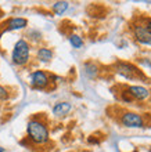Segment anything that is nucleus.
I'll use <instances>...</instances> for the list:
<instances>
[{
	"label": "nucleus",
	"instance_id": "obj_1",
	"mask_svg": "<svg viewBox=\"0 0 151 152\" xmlns=\"http://www.w3.org/2000/svg\"><path fill=\"white\" fill-rule=\"evenodd\" d=\"M27 133H28L31 141L35 144H44L49 141V130L47 126L38 119H32L28 122L27 126Z\"/></svg>",
	"mask_w": 151,
	"mask_h": 152
},
{
	"label": "nucleus",
	"instance_id": "obj_2",
	"mask_svg": "<svg viewBox=\"0 0 151 152\" xmlns=\"http://www.w3.org/2000/svg\"><path fill=\"white\" fill-rule=\"evenodd\" d=\"M29 56H31V47L27 40L20 39L14 44L11 53V60L15 65H25L29 61Z\"/></svg>",
	"mask_w": 151,
	"mask_h": 152
},
{
	"label": "nucleus",
	"instance_id": "obj_3",
	"mask_svg": "<svg viewBox=\"0 0 151 152\" xmlns=\"http://www.w3.org/2000/svg\"><path fill=\"white\" fill-rule=\"evenodd\" d=\"M115 68V72L119 73L121 76H123L125 79L129 80H136V79H146V76L139 71V68H136L133 64H129V62H123V61H119L114 65Z\"/></svg>",
	"mask_w": 151,
	"mask_h": 152
},
{
	"label": "nucleus",
	"instance_id": "obj_4",
	"mask_svg": "<svg viewBox=\"0 0 151 152\" xmlns=\"http://www.w3.org/2000/svg\"><path fill=\"white\" fill-rule=\"evenodd\" d=\"M119 122L122 126L129 129H140L144 126V120L141 118V115L135 112H123L119 118Z\"/></svg>",
	"mask_w": 151,
	"mask_h": 152
},
{
	"label": "nucleus",
	"instance_id": "obj_5",
	"mask_svg": "<svg viewBox=\"0 0 151 152\" xmlns=\"http://www.w3.org/2000/svg\"><path fill=\"white\" fill-rule=\"evenodd\" d=\"M126 93L132 100L136 101H143L150 97V90L143 86H129L126 88Z\"/></svg>",
	"mask_w": 151,
	"mask_h": 152
},
{
	"label": "nucleus",
	"instance_id": "obj_6",
	"mask_svg": "<svg viewBox=\"0 0 151 152\" xmlns=\"http://www.w3.org/2000/svg\"><path fill=\"white\" fill-rule=\"evenodd\" d=\"M31 84L36 88H43L49 84V76L43 71H35L31 75Z\"/></svg>",
	"mask_w": 151,
	"mask_h": 152
},
{
	"label": "nucleus",
	"instance_id": "obj_7",
	"mask_svg": "<svg viewBox=\"0 0 151 152\" xmlns=\"http://www.w3.org/2000/svg\"><path fill=\"white\" fill-rule=\"evenodd\" d=\"M133 33H135V37L136 40L141 44H146V46H151V36L147 33L144 25H136L133 28Z\"/></svg>",
	"mask_w": 151,
	"mask_h": 152
},
{
	"label": "nucleus",
	"instance_id": "obj_8",
	"mask_svg": "<svg viewBox=\"0 0 151 152\" xmlns=\"http://www.w3.org/2000/svg\"><path fill=\"white\" fill-rule=\"evenodd\" d=\"M27 25H28V21L25 18L15 17V18L8 20L7 25H6V31H20V29H24Z\"/></svg>",
	"mask_w": 151,
	"mask_h": 152
},
{
	"label": "nucleus",
	"instance_id": "obj_9",
	"mask_svg": "<svg viewBox=\"0 0 151 152\" xmlns=\"http://www.w3.org/2000/svg\"><path fill=\"white\" fill-rule=\"evenodd\" d=\"M71 109H72V105L69 102H58V104L54 105L53 113L56 116H65Z\"/></svg>",
	"mask_w": 151,
	"mask_h": 152
},
{
	"label": "nucleus",
	"instance_id": "obj_10",
	"mask_svg": "<svg viewBox=\"0 0 151 152\" xmlns=\"http://www.w3.org/2000/svg\"><path fill=\"white\" fill-rule=\"evenodd\" d=\"M83 71H85V75L88 76L89 79H94L99 75V66L94 62H86L83 65Z\"/></svg>",
	"mask_w": 151,
	"mask_h": 152
},
{
	"label": "nucleus",
	"instance_id": "obj_11",
	"mask_svg": "<svg viewBox=\"0 0 151 152\" xmlns=\"http://www.w3.org/2000/svg\"><path fill=\"white\" fill-rule=\"evenodd\" d=\"M53 58V51L47 47H42L38 50V60L42 62H49Z\"/></svg>",
	"mask_w": 151,
	"mask_h": 152
},
{
	"label": "nucleus",
	"instance_id": "obj_12",
	"mask_svg": "<svg viewBox=\"0 0 151 152\" xmlns=\"http://www.w3.org/2000/svg\"><path fill=\"white\" fill-rule=\"evenodd\" d=\"M68 1H57V3L53 4V11L56 12L57 15H61L68 10Z\"/></svg>",
	"mask_w": 151,
	"mask_h": 152
},
{
	"label": "nucleus",
	"instance_id": "obj_13",
	"mask_svg": "<svg viewBox=\"0 0 151 152\" xmlns=\"http://www.w3.org/2000/svg\"><path fill=\"white\" fill-rule=\"evenodd\" d=\"M69 43L72 44L74 48H80L83 46V40H82L80 36H78V35H71L69 36Z\"/></svg>",
	"mask_w": 151,
	"mask_h": 152
},
{
	"label": "nucleus",
	"instance_id": "obj_14",
	"mask_svg": "<svg viewBox=\"0 0 151 152\" xmlns=\"http://www.w3.org/2000/svg\"><path fill=\"white\" fill-rule=\"evenodd\" d=\"M8 98V94H7V90H6V88L4 87H1V86H0V100H7Z\"/></svg>",
	"mask_w": 151,
	"mask_h": 152
},
{
	"label": "nucleus",
	"instance_id": "obj_15",
	"mask_svg": "<svg viewBox=\"0 0 151 152\" xmlns=\"http://www.w3.org/2000/svg\"><path fill=\"white\" fill-rule=\"evenodd\" d=\"M144 28H146V31H147V33L151 36V18H147L146 20V24H144Z\"/></svg>",
	"mask_w": 151,
	"mask_h": 152
},
{
	"label": "nucleus",
	"instance_id": "obj_16",
	"mask_svg": "<svg viewBox=\"0 0 151 152\" xmlns=\"http://www.w3.org/2000/svg\"><path fill=\"white\" fill-rule=\"evenodd\" d=\"M140 62H141V64H144L146 66H148V68H151V62H150V61H144V58H141V61H140Z\"/></svg>",
	"mask_w": 151,
	"mask_h": 152
},
{
	"label": "nucleus",
	"instance_id": "obj_17",
	"mask_svg": "<svg viewBox=\"0 0 151 152\" xmlns=\"http://www.w3.org/2000/svg\"><path fill=\"white\" fill-rule=\"evenodd\" d=\"M0 152H4V148H1V147H0Z\"/></svg>",
	"mask_w": 151,
	"mask_h": 152
},
{
	"label": "nucleus",
	"instance_id": "obj_18",
	"mask_svg": "<svg viewBox=\"0 0 151 152\" xmlns=\"http://www.w3.org/2000/svg\"><path fill=\"white\" fill-rule=\"evenodd\" d=\"M150 107H151V96H150Z\"/></svg>",
	"mask_w": 151,
	"mask_h": 152
},
{
	"label": "nucleus",
	"instance_id": "obj_19",
	"mask_svg": "<svg viewBox=\"0 0 151 152\" xmlns=\"http://www.w3.org/2000/svg\"><path fill=\"white\" fill-rule=\"evenodd\" d=\"M148 152H151V148H150V149H148Z\"/></svg>",
	"mask_w": 151,
	"mask_h": 152
}]
</instances>
